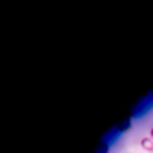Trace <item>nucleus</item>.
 <instances>
[{"mask_svg":"<svg viewBox=\"0 0 153 153\" xmlns=\"http://www.w3.org/2000/svg\"><path fill=\"white\" fill-rule=\"evenodd\" d=\"M150 136L153 138V126H152V129H150Z\"/></svg>","mask_w":153,"mask_h":153,"instance_id":"obj_4","label":"nucleus"},{"mask_svg":"<svg viewBox=\"0 0 153 153\" xmlns=\"http://www.w3.org/2000/svg\"><path fill=\"white\" fill-rule=\"evenodd\" d=\"M130 126H132V120H130V118H126V120H123V121L117 126V130H118V132H126V130L130 129Z\"/></svg>","mask_w":153,"mask_h":153,"instance_id":"obj_2","label":"nucleus"},{"mask_svg":"<svg viewBox=\"0 0 153 153\" xmlns=\"http://www.w3.org/2000/svg\"><path fill=\"white\" fill-rule=\"evenodd\" d=\"M152 153H153V152H152Z\"/></svg>","mask_w":153,"mask_h":153,"instance_id":"obj_5","label":"nucleus"},{"mask_svg":"<svg viewBox=\"0 0 153 153\" xmlns=\"http://www.w3.org/2000/svg\"><path fill=\"white\" fill-rule=\"evenodd\" d=\"M107 152H109V144L106 141H101L100 146L97 147V152L95 153H107Z\"/></svg>","mask_w":153,"mask_h":153,"instance_id":"obj_3","label":"nucleus"},{"mask_svg":"<svg viewBox=\"0 0 153 153\" xmlns=\"http://www.w3.org/2000/svg\"><path fill=\"white\" fill-rule=\"evenodd\" d=\"M139 144H141V147L146 150V152H153V138L152 136H144L141 138V141H139Z\"/></svg>","mask_w":153,"mask_h":153,"instance_id":"obj_1","label":"nucleus"}]
</instances>
